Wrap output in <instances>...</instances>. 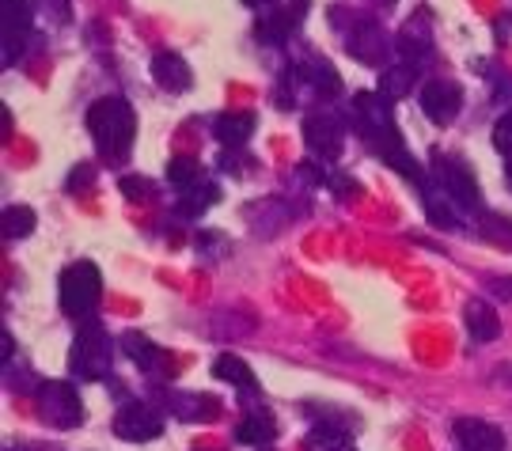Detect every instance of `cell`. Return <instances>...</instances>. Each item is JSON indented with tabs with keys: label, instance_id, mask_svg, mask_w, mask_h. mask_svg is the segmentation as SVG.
Instances as JSON below:
<instances>
[{
	"label": "cell",
	"instance_id": "6da1fadb",
	"mask_svg": "<svg viewBox=\"0 0 512 451\" xmlns=\"http://www.w3.org/2000/svg\"><path fill=\"white\" fill-rule=\"evenodd\" d=\"M88 129H92V141L99 148V156L122 160L129 148H133L137 118H133L129 103H122V99H99L88 110Z\"/></svg>",
	"mask_w": 512,
	"mask_h": 451
},
{
	"label": "cell",
	"instance_id": "7a4b0ae2",
	"mask_svg": "<svg viewBox=\"0 0 512 451\" xmlns=\"http://www.w3.org/2000/svg\"><path fill=\"white\" fill-rule=\"evenodd\" d=\"M103 296V273L92 262H73L61 273V311L69 319H88Z\"/></svg>",
	"mask_w": 512,
	"mask_h": 451
},
{
	"label": "cell",
	"instance_id": "3957f363",
	"mask_svg": "<svg viewBox=\"0 0 512 451\" xmlns=\"http://www.w3.org/2000/svg\"><path fill=\"white\" fill-rule=\"evenodd\" d=\"M73 376L80 379H99L103 372L110 368V342H107V330L88 319V323L80 326V334H76V345H73Z\"/></svg>",
	"mask_w": 512,
	"mask_h": 451
},
{
	"label": "cell",
	"instance_id": "277c9868",
	"mask_svg": "<svg viewBox=\"0 0 512 451\" xmlns=\"http://www.w3.org/2000/svg\"><path fill=\"white\" fill-rule=\"evenodd\" d=\"M38 410H42V417H46L50 425H57V429H76V425L84 421L80 395H76L69 383H57V379L38 387Z\"/></svg>",
	"mask_w": 512,
	"mask_h": 451
},
{
	"label": "cell",
	"instance_id": "5b68a950",
	"mask_svg": "<svg viewBox=\"0 0 512 451\" xmlns=\"http://www.w3.org/2000/svg\"><path fill=\"white\" fill-rule=\"evenodd\" d=\"M114 433L133 444H148L164 433V417L160 410H152L145 402H126L118 414H114Z\"/></svg>",
	"mask_w": 512,
	"mask_h": 451
},
{
	"label": "cell",
	"instance_id": "8992f818",
	"mask_svg": "<svg viewBox=\"0 0 512 451\" xmlns=\"http://www.w3.org/2000/svg\"><path fill=\"white\" fill-rule=\"evenodd\" d=\"M459 107H463V91H459L456 80H429V84L421 88V110H425V118H433L437 126H448L459 114Z\"/></svg>",
	"mask_w": 512,
	"mask_h": 451
},
{
	"label": "cell",
	"instance_id": "52a82bcc",
	"mask_svg": "<svg viewBox=\"0 0 512 451\" xmlns=\"http://www.w3.org/2000/svg\"><path fill=\"white\" fill-rule=\"evenodd\" d=\"M452 433H456L463 451H505V433L486 425V421H475V417H459Z\"/></svg>",
	"mask_w": 512,
	"mask_h": 451
},
{
	"label": "cell",
	"instance_id": "ba28073f",
	"mask_svg": "<svg viewBox=\"0 0 512 451\" xmlns=\"http://www.w3.org/2000/svg\"><path fill=\"white\" fill-rule=\"evenodd\" d=\"M349 54L357 57V61H384L387 38H384V31H380V23L357 19L353 31H349Z\"/></svg>",
	"mask_w": 512,
	"mask_h": 451
},
{
	"label": "cell",
	"instance_id": "9c48e42d",
	"mask_svg": "<svg viewBox=\"0 0 512 451\" xmlns=\"http://www.w3.org/2000/svg\"><path fill=\"white\" fill-rule=\"evenodd\" d=\"M152 80L164 91H171V95H179V91L190 88L194 76H190V65L175 50H160V54L152 57Z\"/></svg>",
	"mask_w": 512,
	"mask_h": 451
},
{
	"label": "cell",
	"instance_id": "30bf717a",
	"mask_svg": "<svg viewBox=\"0 0 512 451\" xmlns=\"http://www.w3.org/2000/svg\"><path fill=\"white\" fill-rule=\"evenodd\" d=\"M304 141H308V148L315 156L334 160L342 152V126L334 118H308L304 122Z\"/></svg>",
	"mask_w": 512,
	"mask_h": 451
},
{
	"label": "cell",
	"instance_id": "8fae6325",
	"mask_svg": "<svg viewBox=\"0 0 512 451\" xmlns=\"http://www.w3.org/2000/svg\"><path fill=\"white\" fill-rule=\"evenodd\" d=\"M213 133L224 148H239L247 145V137L255 133V114L251 110H228L213 122Z\"/></svg>",
	"mask_w": 512,
	"mask_h": 451
},
{
	"label": "cell",
	"instance_id": "7c38bea8",
	"mask_svg": "<svg viewBox=\"0 0 512 451\" xmlns=\"http://www.w3.org/2000/svg\"><path fill=\"white\" fill-rule=\"evenodd\" d=\"M463 323H467V334H471L475 342H494L497 334H501L497 311L486 304V300H471V304L463 307Z\"/></svg>",
	"mask_w": 512,
	"mask_h": 451
},
{
	"label": "cell",
	"instance_id": "4fadbf2b",
	"mask_svg": "<svg viewBox=\"0 0 512 451\" xmlns=\"http://www.w3.org/2000/svg\"><path fill=\"white\" fill-rule=\"evenodd\" d=\"M444 190H448L459 205H467V209L478 205V182L463 163H444Z\"/></svg>",
	"mask_w": 512,
	"mask_h": 451
},
{
	"label": "cell",
	"instance_id": "5bb4252c",
	"mask_svg": "<svg viewBox=\"0 0 512 451\" xmlns=\"http://www.w3.org/2000/svg\"><path fill=\"white\" fill-rule=\"evenodd\" d=\"M213 376L224 379V383H232V387H243V391L255 387V372L239 361L236 353H220L217 361H213Z\"/></svg>",
	"mask_w": 512,
	"mask_h": 451
},
{
	"label": "cell",
	"instance_id": "9a60e30c",
	"mask_svg": "<svg viewBox=\"0 0 512 451\" xmlns=\"http://www.w3.org/2000/svg\"><path fill=\"white\" fill-rule=\"evenodd\" d=\"M277 433V425H274V417L270 414H251V417H243L239 421V429H236V440L239 444H270Z\"/></svg>",
	"mask_w": 512,
	"mask_h": 451
},
{
	"label": "cell",
	"instance_id": "2e32d148",
	"mask_svg": "<svg viewBox=\"0 0 512 451\" xmlns=\"http://www.w3.org/2000/svg\"><path fill=\"white\" fill-rule=\"evenodd\" d=\"M456 205H459V201L452 198L448 190H433V194H429V201H425L429 217H433V224H440V228H459L463 213H459Z\"/></svg>",
	"mask_w": 512,
	"mask_h": 451
},
{
	"label": "cell",
	"instance_id": "e0dca14e",
	"mask_svg": "<svg viewBox=\"0 0 512 451\" xmlns=\"http://www.w3.org/2000/svg\"><path fill=\"white\" fill-rule=\"evenodd\" d=\"M122 353H126L137 368H145V372L156 368V357H160V349L148 342L145 334H126V338H122Z\"/></svg>",
	"mask_w": 512,
	"mask_h": 451
},
{
	"label": "cell",
	"instance_id": "ac0fdd59",
	"mask_svg": "<svg viewBox=\"0 0 512 451\" xmlns=\"http://www.w3.org/2000/svg\"><path fill=\"white\" fill-rule=\"evenodd\" d=\"M175 406H179V417H183V421H213L220 410L217 398H209V395H183Z\"/></svg>",
	"mask_w": 512,
	"mask_h": 451
},
{
	"label": "cell",
	"instance_id": "d6986e66",
	"mask_svg": "<svg viewBox=\"0 0 512 451\" xmlns=\"http://www.w3.org/2000/svg\"><path fill=\"white\" fill-rule=\"evenodd\" d=\"M213 201H217V186L198 182L194 190H186V194H183V201H179V213H183V217H202Z\"/></svg>",
	"mask_w": 512,
	"mask_h": 451
},
{
	"label": "cell",
	"instance_id": "ffe728a7",
	"mask_svg": "<svg viewBox=\"0 0 512 451\" xmlns=\"http://www.w3.org/2000/svg\"><path fill=\"white\" fill-rule=\"evenodd\" d=\"M0 224H4V235H8V239H23V235H31V228H35V213H31L27 205H8Z\"/></svg>",
	"mask_w": 512,
	"mask_h": 451
},
{
	"label": "cell",
	"instance_id": "44dd1931",
	"mask_svg": "<svg viewBox=\"0 0 512 451\" xmlns=\"http://www.w3.org/2000/svg\"><path fill=\"white\" fill-rule=\"evenodd\" d=\"M410 88H414V69H410V65L387 69L384 80H380V95H384V99H391V103H395V99H403Z\"/></svg>",
	"mask_w": 512,
	"mask_h": 451
},
{
	"label": "cell",
	"instance_id": "7402d4cb",
	"mask_svg": "<svg viewBox=\"0 0 512 451\" xmlns=\"http://www.w3.org/2000/svg\"><path fill=\"white\" fill-rule=\"evenodd\" d=\"M167 179L175 182V186H183V190H190V186H198V182H202V167H198V160L175 156V160L167 163Z\"/></svg>",
	"mask_w": 512,
	"mask_h": 451
},
{
	"label": "cell",
	"instance_id": "603a6c76",
	"mask_svg": "<svg viewBox=\"0 0 512 451\" xmlns=\"http://www.w3.org/2000/svg\"><path fill=\"white\" fill-rule=\"evenodd\" d=\"M308 80L323 91V95H334V91H338V76H334V69H330L327 61H315V65H308Z\"/></svg>",
	"mask_w": 512,
	"mask_h": 451
},
{
	"label": "cell",
	"instance_id": "cb8c5ba5",
	"mask_svg": "<svg viewBox=\"0 0 512 451\" xmlns=\"http://www.w3.org/2000/svg\"><path fill=\"white\" fill-rule=\"evenodd\" d=\"M92 179H95V167H88V163H76L73 175H69V182H65V186H69V194H76V190H84Z\"/></svg>",
	"mask_w": 512,
	"mask_h": 451
},
{
	"label": "cell",
	"instance_id": "d4e9b609",
	"mask_svg": "<svg viewBox=\"0 0 512 451\" xmlns=\"http://www.w3.org/2000/svg\"><path fill=\"white\" fill-rule=\"evenodd\" d=\"M122 194L133 201H145L148 194H152V186H148L145 179H137V175H129V179H122Z\"/></svg>",
	"mask_w": 512,
	"mask_h": 451
},
{
	"label": "cell",
	"instance_id": "484cf974",
	"mask_svg": "<svg viewBox=\"0 0 512 451\" xmlns=\"http://www.w3.org/2000/svg\"><path fill=\"white\" fill-rule=\"evenodd\" d=\"M0 345H4V361H8V357H12V349H16V345H12V338H8V334H4V338H0Z\"/></svg>",
	"mask_w": 512,
	"mask_h": 451
},
{
	"label": "cell",
	"instance_id": "4316f807",
	"mask_svg": "<svg viewBox=\"0 0 512 451\" xmlns=\"http://www.w3.org/2000/svg\"><path fill=\"white\" fill-rule=\"evenodd\" d=\"M243 4H251V8H266V4H274V0H243Z\"/></svg>",
	"mask_w": 512,
	"mask_h": 451
},
{
	"label": "cell",
	"instance_id": "83f0119b",
	"mask_svg": "<svg viewBox=\"0 0 512 451\" xmlns=\"http://www.w3.org/2000/svg\"><path fill=\"white\" fill-rule=\"evenodd\" d=\"M334 451H353V448H349V444H338V448H334Z\"/></svg>",
	"mask_w": 512,
	"mask_h": 451
},
{
	"label": "cell",
	"instance_id": "f1b7e54d",
	"mask_svg": "<svg viewBox=\"0 0 512 451\" xmlns=\"http://www.w3.org/2000/svg\"><path fill=\"white\" fill-rule=\"evenodd\" d=\"M509 186H512V163H509Z\"/></svg>",
	"mask_w": 512,
	"mask_h": 451
}]
</instances>
